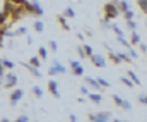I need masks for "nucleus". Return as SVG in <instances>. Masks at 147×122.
<instances>
[{"label": "nucleus", "instance_id": "0eeeda50", "mask_svg": "<svg viewBox=\"0 0 147 122\" xmlns=\"http://www.w3.org/2000/svg\"><path fill=\"white\" fill-rule=\"evenodd\" d=\"M70 65H72V71L75 76H84V67L80 65V62L79 60H74L70 59Z\"/></svg>", "mask_w": 147, "mask_h": 122}, {"label": "nucleus", "instance_id": "a878e982", "mask_svg": "<svg viewBox=\"0 0 147 122\" xmlns=\"http://www.w3.org/2000/svg\"><path fill=\"white\" fill-rule=\"evenodd\" d=\"M139 7H140L142 12H146L147 14V0H139Z\"/></svg>", "mask_w": 147, "mask_h": 122}, {"label": "nucleus", "instance_id": "9d476101", "mask_svg": "<svg viewBox=\"0 0 147 122\" xmlns=\"http://www.w3.org/2000/svg\"><path fill=\"white\" fill-rule=\"evenodd\" d=\"M86 82H87L89 86H92L94 89H99V88H101V84L98 82V79H96V78H89V76H87V78H86Z\"/></svg>", "mask_w": 147, "mask_h": 122}, {"label": "nucleus", "instance_id": "412c9836", "mask_svg": "<svg viewBox=\"0 0 147 122\" xmlns=\"http://www.w3.org/2000/svg\"><path fill=\"white\" fill-rule=\"evenodd\" d=\"M58 22L62 24V28H63V29H69V24H67V21H65V17H63V16H58Z\"/></svg>", "mask_w": 147, "mask_h": 122}, {"label": "nucleus", "instance_id": "39448f33", "mask_svg": "<svg viewBox=\"0 0 147 122\" xmlns=\"http://www.w3.org/2000/svg\"><path fill=\"white\" fill-rule=\"evenodd\" d=\"M16 84H17V76H16L14 72H7L5 78H3V86H5V88H12V86H16Z\"/></svg>", "mask_w": 147, "mask_h": 122}, {"label": "nucleus", "instance_id": "9b49d317", "mask_svg": "<svg viewBox=\"0 0 147 122\" xmlns=\"http://www.w3.org/2000/svg\"><path fill=\"white\" fill-rule=\"evenodd\" d=\"M33 14H36V16H43V9H41V5H39L38 0H33Z\"/></svg>", "mask_w": 147, "mask_h": 122}, {"label": "nucleus", "instance_id": "7ed1b4c3", "mask_svg": "<svg viewBox=\"0 0 147 122\" xmlns=\"http://www.w3.org/2000/svg\"><path fill=\"white\" fill-rule=\"evenodd\" d=\"M67 72V69L58 62V60H53V65L50 67V71H48V74L50 76H57V74H65Z\"/></svg>", "mask_w": 147, "mask_h": 122}, {"label": "nucleus", "instance_id": "f03ea898", "mask_svg": "<svg viewBox=\"0 0 147 122\" xmlns=\"http://www.w3.org/2000/svg\"><path fill=\"white\" fill-rule=\"evenodd\" d=\"M118 16V9L115 7V3H106L105 5V19L106 21H111Z\"/></svg>", "mask_w": 147, "mask_h": 122}, {"label": "nucleus", "instance_id": "ddd939ff", "mask_svg": "<svg viewBox=\"0 0 147 122\" xmlns=\"http://www.w3.org/2000/svg\"><path fill=\"white\" fill-rule=\"evenodd\" d=\"M89 98H91V100H92V103H96V105H99V103L103 102V96H101L99 93H91V95H89Z\"/></svg>", "mask_w": 147, "mask_h": 122}, {"label": "nucleus", "instance_id": "79ce46f5", "mask_svg": "<svg viewBox=\"0 0 147 122\" xmlns=\"http://www.w3.org/2000/svg\"><path fill=\"white\" fill-rule=\"evenodd\" d=\"M2 122H10L9 119H2Z\"/></svg>", "mask_w": 147, "mask_h": 122}, {"label": "nucleus", "instance_id": "cd10ccee", "mask_svg": "<svg viewBox=\"0 0 147 122\" xmlns=\"http://www.w3.org/2000/svg\"><path fill=\"white\" fill-rule=\"evenodd\" d=\"M65 16H67V17H75V12H74L72 7H67V9H65Z\"/></svg>", "mask_w": 147, "mask_h": 122}, {"label": "nucleus", "instance_id": "c85d7f7f", "mask_svg": "<svg viewBox=\"0 0 147 122\" xmlns=\"http://www.w3.org/2000/svg\"><path fill=\"white\" fill-rule=\"evenodd\" d=\"M118 57L121 59V62H130V60H132L130 55H127V53H118Z\"/></svg>", "mask_w": 147, "mask_h": 122}, {"label": "nucleus", "instance_id": "5701e85b", "mask_svg": "<svg viewBox=\"0 0 147 122\" xmlns=\"http://www.w3.org/2000/svg\"><path fill=\"white\" fill-rule=\"evenodd\" d=\"M84 52H86V55H87L89 59H91V57L94 55V52H92V48H91L89 45H84Z\"/></svg>", "mask_w": 147, "mask_h": 122}, {"label": "nucleus", "instance_id": "6e6552de", "mask_svg": "<svg viewBox=\"0 0 147 122\" xmlns=\"http://www.w3.org/2000/svg\"><path fill=\"white\" fill-rule=\"evenodd\" d=\"M48 91L55 96V98H60V91H58V82L55 81V79H51V81L48 82Z\"/></svg>", "mask_w": 147, "mask_h": 122}, {"label": "nucleus", "instance_id": "58836bf2", "mask_svg": "<svg viewBox=\"0 0 147 122\" xmlns=\"http://www.w3.org/2000/svg\"><path fill=\"white\" fill-rule=\"evenodd\" d=\"M69 119H70V122H77V117H75L74 114H70V115H69Z\"/></svg>", "mask_w": 147, "mask_h": 122}, {"label": "nucleus", "instance_id": "2eb2a0df", "mask_svg": "<svg viewBox=\"0 0 147 122\" xmlns=\"http://www.w3.org/2000/svg\"><path fill=\"white\" fill-rule=\"evenodd\" d=\"M33 26H34V29H36L38 33H43V31H45V24H43L41 21H34Z\"/></svg>", "mask_w": 147, "mask_h": 122}, {"label": "nucleus", "instance_id": "f3484780", "mask_svg": "<svg viewBox=\"0 0 147 122\" xmlns=\"http://www.w3.org/2000/svg\"><path fill=\"white\" fill-rule=\"evenodd\" d=\"M128 78H130V79H132V81L135 82V84H140V79H139V78H137V74H135V72H134V71H128Z\"/></svg>", "mask_w": 147, "mask_h": 122}, {"label": "nucleus", "instance_id": "2f4dec72", "mask_svg": "<svg viewBox=\"0 0 147 122\" xmlns=\"http://www.w3.org/2000/svg\"><path fill=\"white\" fill-rule=\"evenodd\" d=\"M139 102L142 105H147V95H139Z\"/></svg>", "mask_w": 147, "mask_h": 122}, {"label": "nucleus", "instance_id": "a19ab883", "mask_svg": "<svg viewBox=\"0 0 147 122\" xmlns=\"http://www.w3.org/2000/svg\"><path fill=\"white\" fill-rule=\"evenodd\" d=\"M113 122H127V121H120V119H115Z\"/></svg>", "mask_w": 147, "mask_h": 122}, {"label": "nucleus", "instance_id": "b1692460", "mask_svg": "<svg viewBox=\"0 0 147 122\" xmlns=\"http://www.w3.org/2000/svg\"><path fill=\"white\" fill-rule=\"evenodd\" d=\"M29 64H31L33 67H38V69H39V57H31Z\"/></svg>", "mask_w": 147, "mask_h": 122}, {"label": "nucleus", "instance_id": "dca6fc26", "mask_svg": "<svg viewBox=\"0 0 147 122\" xmlns=\"http://www.w3.org/2000/svg\"><path fill=\"white\" fill-rule=\"evenodd\" d=\"M38 53H39V59H46V57H48V50H46V46H39Z\"/></svg>", "mask_w": 147, "mask_h": 122}, {"label": "nucleus", "instance_id": "473e14b6", "mask_svg": "<svg viewBox=\"0 0 147 122\" xmlns=\"http://www.w3.org/2000/svg\"><path fill=\"white\" fill-rule=\"evenodd\" d=\"M127 26H128V28H130L132 31H134V29L137 28V24H135V21H127Z\"/></svg>", "mask_w": 147, "mask_h": 122}, {"label": "nucleus", "instance_id": "4468645a", "mask_svg": "<svg viewBox=\"0 0 147 122\" xmlns=\"http://www.w3.org/2000/svg\"><path fill=\"white\" fill-rule=\"evenodd\" d=\"M118 7H120V10H123V12H128V10H132L130 9V5H128V2L127 0H121L120 3H118Z\"/></svg>", "mask_w": 147, "mask_h": 122}, {"label": "nucleus", "instance_id": "f257e3e1", "mask_svg": "<svg viewBox=\"0 0 147 122\" xmlns=\"http://www.w3.org/2000/svg\"><path fill=\"white\" fill-rule=\"evenodd\" d=\"M111 114L110 112H98V114H89L91 122H110Z\"/></svg>", "mask_w": 147, "mask_h": 122}, {"label": "nucleus", "instance_id": "4be33fe9", "mask_svg": "<svg viewBox=\"0 0 147 122\" xmlns=\"http://www.w3.org/2000/svg\"><path fill=\"white\" fill-rule=\"evenodd\" d=\"M111 29H113V31L116 33V36H118V38H123V31H121V29H120L118 26H115V24H113V26H111Z\"/></svg>", "mask_w": 147, "mask_h": 122}, {"label": "nucleus", "instance_id": "4c0bfd02", "mask_svg": "<svg viewBox=\"0 0 147 122\" xmlns=\"http://www.w3.org/2000/svg\"><path fill=\"white\" fill-rule=\"evenodd\" d=\"M26 31H28L26 28H19V31H17V35H26Z\"/></svg>", "mask_w": 147, "mask_h": 122}, {"label": "nucleus", "instance_id": "1a4fd4ad", "mask_svg": "<svg viewBox=\"0 0 147 122\" xmlns=\"http://www.w3.org/2000/svg\"><path fill=\"white\" fill-rule=\"evenodd\" d=\"M91 60H92V64H94L96 67H105V65H106V60H105L103 55H96V53H94V55L91 57Z\"/></svg>", "mask_w": 147, "mask_h": 122}, {"label": "nucleus", "instance_id": "20e7f679", "mask_svg": "<svg viewBox=\"0 0 147 122\" xmlns=\"http://www.w3.org/2000/svg\"><path fill=\"white\" fill-rule=\"evenodd\" d=\"M113 100H115V103H116L118 107H121L123 110H132V103L127 102V100H123L120 95H113Z\"/></svg>", "mask_w": 147, "mask_h": 122}, {"label": "nucleus", "instance_id": "c756f323", "mask_svg": "<svg viewBox=\"0 0 147 122\" xmlns=\"http://www.w3.org/2000/svg\"><path fill=\"white\" fill-rule=\"evenodd\" d=\"M96 79H98V82H99L103 88H110V82L106 81V79H103V78H96Z\"/></svg>", "mask_w": 147, "mask_h": 122}, {"label": "nucleus", "instance_id": "c9c22d12", "mask_svg": "<svg viewBox=\"0 0 147 122\" xmlns=\"http://www.w3.org/2000/svg\"><path fill=\"white\" fill-rule=\"evenodd\" d=\"M80 93H82V95H87V96L91 95V93H89V89H87L86 86H82V88H80Z\"/></svg>", "mask_w": 147, "mask_h": 122}, {"label": "nucleus", "instance_id": "ea45409f", "mask_svg": "<svg viewBox=\"0 0 147 122\" xmlns=\"http://www.w3.org/2000/svg\"><path fill=\"white\" fill-rule=\"evenodd\" d=\"M140 50H142V52H146V53H147V45H140Z\"/></svg>", "mask_w": 147, "mask_h": 122}, {"label": "nucleus", "instance_id": "bb28decb", "mask_svg": "<svg viewBox=\"0 0 147 122\" xmlns=\"http://www.w3.org/2000/svg\"><path fill=\"white\" fill-rule=\"evenodd\" d=\"M14 122H29V117H28L26 114H22V115H19V117H17Z\"/></svg>", "mask_w": 147, "mask_h": 122}, {"label": "nucleus", "instance_id": "f704fd0d", "mask_svg": "<svg viewBox=\"0 0 147 122\" xmlns=\"http://www.w3.org/2000/svg\"><path fill=\"white\" fill-rule=\"evenodd\" d=\"M77 52H79V55H80L82 59L86 57V52H84V46H79V48H77Z\"/></svg>", "mask_w": 147, "mask_h": 122}, {"label": "nucleus", "instance_id": "e433bc0d", "mask_svg": "<svg viewBox=\"0 0 147 122\" xmlns=\"http://www.w3.org/2000/svg\"><path fill=\"white\" fill-rule=\"evenodd\" d=\"M128 55H130V57H134V59H135V57H137V52H135V50H132V48H130V50H128Z\"/></svg>", "mask_w": 147, "mask_h": 122}, {"label": "nucleus", "instance_id": "aec40b11", "mask_svg": "<svg viewBox=\"0 0 147 122\" xmlns=\"http://www.w3.org/2000/svg\"><path fill=\"white\" fill-rule=\"evenodd\" d=\"M121 82H123V84H127L128 88H134V84H135L130 78H127V76H123V78H121Z\"/></svg>", "mask_w": 147, "mask_h": 122}, {"label": "nucleus", "instance_id": "7c9ffc66", "mask_svg": "<svg viewBox=\"0 0 147 122\" xmlns=\"http://www.w3.org/2000/svg\"><path fill=\"white\" fill-rule=\"evenodd\" d=\"M125 19H127V21H134V10L125 12Z\"/></svg>", "mask_w": 147, "mask_h": 122}, {"label": "nucleus", "instance_id": "423d86ee", "mask_svg": "<svg viewBox=\"0 0 147 122\" xmlns=\"http://www.w3.org/2000/svg\"><path fill=\"white\" fill-rule=\"evenodd\" d=\"M22 96H24V91H22L21 88H19V89H14V91L10 93V105H12V107H16V105H17V102H19Z\"/></svg>", "mask_w": 147, "mask_h": 122}, {"label": "nucleus", "instance_id": "a211bd4d", "mask_svg": "<svg viewBox=\"0 0 147 122\" xmlns=\"http://www.w3.org/2000/svg\"><path fill=\"white\" fill-rule=\"evenodd\" d=\"M132 45H137V43H140V36H139V33H135V31H132V41H130Z\"/></svg>", "mask_w": 147, "mask_h": 122}, {"label": "nucleus", "instance_id": "393cba45", "mask_svg": "<svg viewBox=\"0 0 147 122\" xmlns=\"http://www.w3.org/2000/svg\"><path fill=\"white\" fill-rule=\"evenodd\" d=\"M33 93L36 95L38 98H41V96H43V89H41L39 86H33Z\"/></svg>", "mask_w": 147, "mask_h": 122}, {"label": "nucleus", "instance_id": "72a5a7b5", "mask_svg": "<svg viewBox=\"0 0 147 122\" xmlns=\"http://www.w3.org/2000/svg\"><path fill=\"white\" fill-rule=\"evenodd\" d=\"M48 45H50V50H51V52H57V48H58V46H57V43H55V41H50Z\"/></svg>", "mask_w": 147, "mask_h": 122}, {"label": "nucleus", "instance_id": "6ab92c4d", "mask_svg": "<svg viewBox=\"0 0 147 122\" xmlns=\"http://www.w3.org/2000/svg\"><path fill=\"white\" fill-rule=\"evenodd\" d=\"M2 67H3V69H5V67H7V69H14V62L3 59V60H2Z\"/></svg>", "mask_w": 147, "mask_h": 122}, {"label": "nucleus", "instance_id": "f8f14e48", "mask_svg": "<svg viewBox=\"0 0 147 122\" xmlns=\"http://www.w3.org/2000/svg\"><path fill=\"white\" fill-rule=\"evenodd\" d=\"M24 65H26V67H28V69L31 71V74H34V76H36L38 79H41V78H43V74L39 72V69H38V67H33L31 64H24Z\"/></svg>", "mask_w": 147, "mask_h": 122}]
</instances>
